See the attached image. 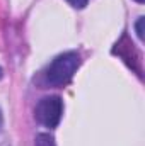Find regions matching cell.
<instances>
[{"instance_id":"8","label":"cell","mask_w":145,"mask_h":146,"mask_svg":"<svg viewBox=\"0 0 145 146\" xmlns=\"http://www.w3.org/2000/svg\"><path fill=\"white\" fill-rule=\"evenodd\" d=\"M135 2H138V3H144L145 0H135Z\"/></svg>"},{"instance_id":"1","label":"cell","mask_w":145,"mask_h":146,"mask_svg":"<svg viewBox=\"0 0 145 146\" xmlns=\"http://www.w3.org/2000/svg\"><path fill=\"white\" fill-rule=\"evenodd\" d=\"M80 66V54L77 51H65L58 54L41 73V85L46 87H65L72 80L73 73Z\"/></svg>"},{"instance_id":"7","label":"cell","mask_w":145,"mask_h":146,"mask_svg":"<svg viewBox=\"0 0 145 146\" xmlns=\"http://www.w3.org/2000/svg\"><path fill=\"white\" fill-rule=\"evenodd\" d=\"M2 76H3V70H2V66H0V80H2Z\"/></svg>"},{"instance_id":"3","label":"cell","mask_w":145,"mask_h":146,"mask_svg":"<svg viewBox=\"0 0 145 146\" xmlns=\"http://www.w3.org/2000/svg\"><path fill=\"white\" fill-rule=\"evenodd\" d=\"M34 146H56V143L50 133H39L34 138Z\"/></svg>"},{"instance_id":"2","label":"cell","mask_w":145,"mask_h":146,"mask_svg":"<svg viewBox=\"0 0 145 146\" xmlns=\"http://www.w3.org/2000/svg\"><path fill=\"white\" fill-rule=\"evenodd\" d=\"M62 115H63V100L58 95L43 97L36 104L34 117L44 127H50V129L56 127L62 121Z\"/></svg>"},{"instance_id":"6","label":"cell","mask_w":145,"mask_h":146,"mask_svg":"<svg viewBox=\"0 0 145 146\" xmlns=\"http://www.w3.org/2000/svg\"><path fill=\"white\" fill-rule=\"evenodd\" d=\"M2 126H3V114H2V110H0V131H2Z\"/></svg>"},{"instance_id":"4","label":"cell","mask_w":145,"mask_h":146,"mask_svg":"<svg viewBox=\"0 0 145 146\" xmlns=\"http://www.w3.org/2000/svg\"><path fill=\"white\" fill-rule=\"evenodd\" d=\"M144 22H145V17H138L137 24H135V31H137V36L140 41H144Z\"/></svg>"},{"instance_id":"5","label":"cell","mask_w":145,"mask_h":146,"mask_svg":"<svg viewBox=\"0 0 145 146\" xmlns=\"http://www.w3.org/2000/svg\"><path fill=\"white\" fill-rule=\"evenodd\" d=\"M70 5H72L73 9H84L85 5H87V2L89 0H67Z\"/></svg>"}]
</instances>
